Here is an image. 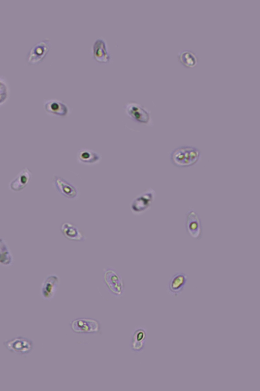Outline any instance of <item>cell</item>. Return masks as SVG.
<instances>
[{"mask_svg": "<svg viewBox=\"0 0 260 391\" xmlns=\"http://www.w3.org/2000/svg\"><path fill=\"white\" fill-rule=\"evenodd\" d=\"M72 330L76 333H96L100 330V324L94 319L79 318L70 323Z\"/></svg>", "mask_w": 260, "mask_h": 391, "instance_id": "obj_6", "label": "cell"}, {"mask_svg": "<svg viewBox=\"0 0 260 391\" xmlns=\"http://www.w3.org/2000/svg\"><path fill=\"white\" fill-rule=\"evenodd\" d=\"M124 109L126 115L135 122L145 125L151 123L150 112L140 104L128 102L125 105Z\"/></svg>", "mask_w": 260, "mask_h": 391, "instance_id": "obj_5", "label": "cell"}, {"mask_svg": "<svg viewBox=\"0 0 260 391\" xmlns=\"http://www.w3.org/2000/svg\"><path fill=\"white\" fill-rule=\"evenodd\" d=\"M50 48L48 39L40 41L35 44L27 54L26 59L30 64H36L41 61L47 54Z\"/></svg>", "mask_w": 260, "mask_h": 391, "instance_id": "obj_10", "label": "cell"}, {"mask_svg": "<svg viewBox=\"0 0 260 391\" xmlns=\"http://www.w3.org/2000/svg\"><path fill=\"white\" fill-rule=\"evenodd\" d=\"M13 261V255L7 242L3 237H0V265L10 266Z\"/></svg>", "mask_w": 260, "mask_h": 391, "instance_id": "obj_18", "label": "cell"}, {"mask_svg": "<svg viewBox=\"0 0 260 391\" xmlns=\"http://www.w3.org/2000/svg\"><path fill=\"white\" fill-rule=\"evenodd\" d=\"M156 193L152 188H149L134 198L130 203L132 212L140 215L148 210L154 201Z\"/></svg>", "mask_w": 260, "mask_h": 391, "instance_id": "obj_3", "label": "cell"}, {"mask_svg": "<svg viewBox=\"0 0 260 391\" xmlns=\"http://www.w3.org/2000/svg\"><path fill=\"white\" fill-rule=\"evenodd\" d=\"M53 184L56 190L63 197L69 199H75L78 197L77 188L63 178L55 176Z\"/></svg>", "mask_w": 260, "mask_h": 391, "instance_id": "obj_12", "label": "cell"}, {"mask_svg": "<svg viewBox=\"0 0 260 391\" xmlns=\"http://www.w3.org/2000/svg\"><path fill=\"white\" fill-rule=\"evenodd\" d=\"M185 229L192 238L200 240L202 238L203 227L201 218L193 209H189L186 214Z\"/></svg>", "mask_w": 260, "mask_h": 391, "instance_id": "obj_7", "label": "cell"}, {"mask_svg": "<svg viewBox=\"0 0 260 391\" xmlns=\"http://www.w3.org/2000/svg\"><path fill=\"white\" fill-rule=\"evenodd\" d=\"M59 283V277L56 274L51 273L47 275L41 286V297L46 300L53 299L57 292Z\"/></svg>", "mask_w": 260, "mask_h": 391, "instance_id": "obj_8", "label": "cell"}, {"mask_svg": "<svg viewBox=\"0 0 260 391\" xmlns=\"http://www.w3.org/2000/svg\"><path fill=\"white\" fill-rule=\"evenodd\" d=\"M31 178V173L27 167L21 171L9 184L10 189L15 192L20 191L25 188Z\"/></svg>", "mask_w": 260, "mask_h": 391, "instance_id": "obj_15", "label": "cell"}, {"mask_svg": "<svg viewBox=\"0 0 260 391\" xmlns=\"http://www.w3.org/2000/svg\"><path fill=\"white\" fill-rule=\"evenodd\" d=\"M47 112L60 117H66L69 114V109L66 104L57 100H50L44 105Z\"/></svg>", "mask_w": 260, "mask_h": 391, "instance_id": "obj_16", "label": "cell"}, {"mask_svg": "<svg viewBox=\"0 0 260 391\" xmlns=\"http://www.w3.org/2000/svg\"><path fill=\"white\" fill-rule=\"evenodd\" d=\"M3 344L10 352L23 356L29 355L34 347L32 340L20 336L5 340Z\"/></svg>", "mask_w": 260, "mask_h": 391, "instance_id": "obj_2", "label": "cell"}, {"mask_svg": "<svg viewBox=\"0 0 260 391\" xmlns=\"http://www.w3.org/2000/svg\"><path fill=\"white\" fill-rule=\"evenodd\" d=\"M0 92H6V87L1 82H0Z\"/></svg>", "mask_w": 260, "mask_h": 391, "instance_id": "obj_21", "label": "cell"}, {"mask_svg": "<svg viewBox=\"0 0 260 391\" xmlns=\"http://www.w3.org/2000/svg\"><path fill=\"white\" fill-rule=\"evenodd\" d=\"M188 275L183 272L177 271L169 278L168 283V293L174 296H177L183 291L188 281Z\"/></svg>", "mask_w": 260, "mask_h": 391, "instance_id": "obj_9", "label": "cell"}, {"mask_svg": "<svg viewBox=\"0 0 260 391\" xmlns=\"http://www.w3.org/2000/svg\"><path fill=\"white\" fill-rule=\"evenodd\" d=\"M7 97L6 92H0V103L4 101Z\"/></svg>", "mask_w": 260, "mask_h": 391, "instance_id": "obj_20", "label": "cell"}, {"mask_svg": "<svg viewBox=\"0 0 260 391\" xmlns=\"http://www.w3.org/2000/svg\"><path fill=\"white\" fill-rule=\"evenodd\" d=\"M177 58L184 66L188 68L194 67L198 62L196 53L190 50H181L178 53Z\"/></svg>", "mask_w": 260, "mask_h": 391, "instance_id": "obj_19", "label": "cell"}, {"mask_svg": "<svg viewBox=\"0 0 260 391\" xmlns=\"http://www.w3.org/2000/svg\"><path fill=\"white\" fill-rule=\"evenodd\" d=\"M147 337V330L143 327H138L133 331L130 347L135 353L140 352L144 349Z\"/></svg>", "mask_w": 260, "mask_h": 391, "instance_id": "obj_14", "label": "cell"}, {"mask_svg": "<svg viewBox=\"0 0 260 391\" xmlns=\"http://www.w3.org/2000/svg\"><path fill=\"white\" fill-rule=\"evenodd\" d=\"M103 280L107 288L115 296L120 297L123 294L124 285L120 274L112 268H105Z\"/></svg>", "mask_w": 260, "mask_h": 391, "instance_id": "obj_4", "label": "cell"}, {"mask_svg": "<svg viewBox=\"0 0 260 391\" xmlns=\"http://www.w3.org/2000/svg\"><path fill=\"white\" fill-rule=\"evenodd\" d=\"M200 157V150L191 146L179 147L173 150L170 156L172 163L180 168L188 167L194 165L199 161Z\"/></svg>", "mask_w": 260, "mask_h": 391, "instance_id": "obj_1", "label": "cell"}, {"mask_svg": "<svg viewBox=\"0 0 260 391\" xmlns=\"http://www.w3.org/2000/svg\"><path fill=\"white\" fill-rule=\"evenodd\" d=\"M77 158L78 161L85 164H93L99 162L101 159L99 154L87 149H82L77 153Z\"/></svg>", "mask_w": 260, "mask_h": 391, "instance_id": "obj_17", "label": "cell"}, {"mask_svg": "<svg viewBox=\"0 0 260 391\" xmlns=\"http://www.w3.org/2000/svg\"><path fill=\"white\" fill-rule=\"evenodd\" d=\"M60 231L64 237L69 241L83 242L86 239L83 231L77 226L69 222L62 223Z\"/></svg>", "mask_w": 260, "mask_h": 391, "instance_id": "obj_11", "label": "cell"}, {"mask_svg": "<svg viewBox=\"0 0 260 391\" xmlns=\"http://www.w3.org/2000/svg\"><path fill=\"white\" fill-rule=\"evenodd\" d=\"M92 54L93 59L100 63H108L110 59L106 43L103 38H97L92 46Z\"/></svg>", "mask_w": 260, "mask_h": 391, "instance_id": "obj_13", "label": "cell"}]
</instances>
